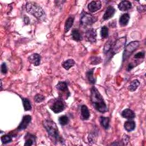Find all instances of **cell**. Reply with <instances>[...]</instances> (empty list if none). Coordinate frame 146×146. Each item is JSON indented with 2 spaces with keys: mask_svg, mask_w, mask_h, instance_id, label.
<instances>
[{
  "mask_svg": "<svg viewBox=\"0 0 146 146\" xmlns=\"http://www.w3.org/2000/svg\"><path fill=\"white\" fill-rule=\"evenodd\" d=\"M26 10L27 13L38 19H40L45 15V12L43 9L35 2H27L26 5Z\"/></svg>",
  "mask_w": 146,
  "mask_h": 146,
  "instance_id": "2",
  "label": "cell"
},
{
  "mask_svg": "<svg viewBox=\"0 0 146 146\" xmlns=\"http://www.w3.org/2000/svg\"><path fill=\"white\" fill-rule=\"evenodd\" d=\"M56 88L58 91L66 95L67 98L69 96V91L67 87V84L65 82H59L56 85Z\"/></svg>",
  "mask_w": 146,
  "mask_h": 146,
  "instance_id": "10",
  "label": "cell"
},
{
  "mask_svg": "<svg viewBox=\"0 0 146 146\" xmlns=\"http://www.w3.org/2000/svg\"><path fill=\"white\" fill-rule=\"evenodd\" d=\"M75 62L73 59H67V60H65L64 62H63L62 67L64 68H65L66 70H68L71 67L74 66L75 65Z\"/></svg>",
  "mask_w": 146,
  "mask_h": 146,
  "instance_id": "21",
  "label": "cell"
},
{
  "mask_svg": "<svg viewBox=\"0 0 146 146\" xmlns=\"http://www.w3.org/2000/svg\"><path fill=\"white\" fill-rule=\"evenodd\" d=\"M133 67V64H132V63H129V64H128V67H127V70L128 71H130L132 68Z\"/></svg>",
  "mask_w": 146,
  "mask_h": 146,
  "instance_id": "34",
  "label": "cell"
},
{
  "mask_svg": "<svg viewBox=\"0 0 146 146\" xmlns=\"http://www.w3.org/2000/svg\"><path fill=\"white\" fill-rule=\"evenodd\" d=\"M144 52H139L137 54H136L134 56V58L136 59H140L143 58L144 57Z\"/></svg>",
  "mask_w": 146,
  "mask_h": 146,
  "instance_id": "32",
  "label": "cell"
},
{
  "mask_svg": "<svg viewBox=\"0 0 146 146\" xmlns=\"http://www.w3.org/2000/svg\"><path fill=\"white\" fill-rule=\"evenodd\" d=\"M25 138L26 141L25 145H31L33 144V143L35 141V137L29 133L26 134Z\"/></svg>",
  "mask_w": 146,
  "mask_h": 146,
  "instance_id": "20",
  "label": "cell"
},
{
  "mask_svg": "<svg viewBox=\"0 0 146 146\" xmlns=\"http://www.w3.org/2000/svg\"><path fill=\"white\" fill-rule=\"evenodd\" d=\"M71 36L72 38L77 42L80 41L82 39V36L80 34V33L79 32V31L78 29H74L72 30L71 32Z\"/></svg>",
  "mask_w": 146,
  "mask_h": 146,
  "instance_id": "19",
  "label": "cell"
},
{
  "mask_svg": "<svg viewBox=\"0 0 146 146\" xmlns=\"http://www.w3.org/2000/svg\"><path fill=\"white\" fill-rule=\"evenodd\" d=\"M139 84H140L139 81L137 79H135L130 83V84L128 86V90L132 92L135 91L137 89V88L138 87Z\"/></svg>",
  "mask_w": 146,
  "mask_h": 146,
  "instance_id": "24",
  "label": "cell"
},
{
  "mask_svg": "<svg viewBox=\"0 0 146 146\" xmlns=\"http://www.w3.org/2000/svg\"><path fill=\"white\" fill-rule=\"evenodd\" d=\"M58 121L60 123V125H66L68 122V118L67 117V116L66 115H63V116H61L60 117H59V119H58Z\"/></svg>",
  "mask_w": 146,
  "mask_h": 146,
  "instance_id": "28",
  "label": "cell"
},
{
  "mask_svg": "<svg viewBox=\"0 0 146 146\" xmlns=\"http://www.w3.org/2000/svg\"><path fill=\"white\" fill-rule=\"evenodd\" d=\"M115 13V8L113 7L112 6H109L107 8V9L103 15V19L108 20V19L111 18V17H112L113 16Z\"/></svg>",
  "mask_w": 146,
  "mask_h": 146,
  "instance_id": "13",
  "label": "cell"
},
{
  "mask_svg": "<svg viewBox=\"0 0 146 146\" xmlns=\"http://www.w3.org/2000/svg\"><path fill=\"white\" fill-rule=\"evenodd\" d=\"M31 120V117L30 115H25L23 117L22 120L17 128V130L20 131L24 130L26 128L29 124L30 123Z\"/></svg>",
  "mask_w": 146,
  "mask_h": 146,
  "instance_id": "9",
  "label": "cell"
},
{
  "mask_svg": "<svg viewBox=\"0 0 146 146\" xmlns=\"http://www.w3.org/2000/svg\"><path fill=\"white\" fill-rule=\"evenodd\" d=\"M96 31L94 29H90L87 30L85 33V36L87 40L91 43L96 42Z\"/></svg>",
  "mask_w": 146,
  "mask_h": 146,
  "instance_id": "8",
  "label": "cell"
},
{
  "mask_svg": "<svg viewBox=\"0 0 146 146\" xmlns=\"http://www.w3.org/2000/svg\"><path fill=\"white\" fill-rule=\"evenodd\" d=\"M22 100L25 111H30L31 109V105L30 102V100L28 99L25 98H22Z\"/></svg>",
  "mask_w": 146,
  "mask_h": 146,
  "instance_id": "26",
  "label": "cell"
},
{
  "mask_svg": "<svg viewBox=\"0 0 146 146\" xmlns=\"http://www.w3.org/2000/svg\"><path fill=\"white\" fill-rule=\"evenodd\" d=\"M90 99L92 106L98 111L103 113L108 111L104 99L97 88L95 87H92L91 88Z\"/></svg>",
  "mask_w": 146,
  "mask_h": 146,
  "instance_id": "1",
  "label": "cell"
},
{
  "mask_svg": "<svg viewBox=\"0 0 146 146\" xmlns=\"http://www.w3.org/2000/svg\"><path fill=\"white\" fill-rule=\"evenodd\" d=\"M40 56L36 53L33 54L32 55H31L30 56H29L28 58V60L29 61L33 64L34 66H39L40 64Z\"/></svg>",
  "mask_w": 146,
  "mask_h": 146,
  "instance_id": "12",
  "label": "cell"
},
{
  "mask_svg": "<svg viewBox=\"0 0 146 146\" xmlns=\"http://www.w3.org/2000/svg\"><path fill=\"white\" fill-rule=\"evenodd\" d=\"M1 72L2 74H6L7 72V67L6 63H3L1 65Z\"/></svg>",
  "mask_w": 146,
  "mask_h": 146,
  "instance_id": "33",
  "label": "cell"
},
{
  "mask_svg": "<svg viewBox=\"0 0 146 146\" xmlns=\"http://www.w3.org/2000/svg\"><path fill=\"white\" fill-rule=\"evenodd\" d=\"M139 46V41H133L128 43L125 47V49L123 52V61L125 60L131 55V54Z\"/></svg>",
  "mask_w": 146,
  "mask_h": 146,
  "instance_id": "6",
  "label": "cell"
},
{
  "mask_svg": "<svg viewBox=\"0 0 146 146\" xmlns=\"http://www.w3.org/2000/svg\"><path fill=\"white\" fill-rule=\"evenodd\" d=\"M132 7V4L129 1H123L118 5V8L121 11H127Z\"/></svg>",
  "mask_w": 146,
  "mask_h": 146,
  "instance_id": "15",
  "label": "cell"
},
{
  "mask_svg": "<svg viewBox=\"0 0 146 146\" xmlns=\"http://www.w3.org/2000/svg\"><path fill=\"white\" fill-rule=\"evenodd\" d=\"M74 17H70L69 18H68V19L66 21L65 26H64V31H65V33H67L70 29V28L72 27V26L73 25V23H74Z\"/></svg>",
  "mask_w": 146,
  "mask_h": 146,
  "instance_id": "23",
  "label": "cell"
},
{
  "mask_svg": "<svg viewBox=\"0 0 146 146\" xmlns=\"http://www.w3.org/2000/svg\"><path fill=\"white\" fill-rule=\"evenodd\" d=\"M102 6L100 1H91L88 5V9L91 13H94L99 10Z\"/></svg>",
  "mask_w": 146,
  "mask_h": 146,
  "instance_id": "11",
  "label": "cell"
},
{
  "mask_svg": "<svg viewBox=\"0 0 146 146\" xmlns=\"http://www.w3.org/2000/svg\"><path fill=\"white\" fill-rule=\"evenodd\" d=\"M121 116L122 117L127 119H132L135 117V114L133 112V111H132L131 110L127 108L122 111Z\"/></svg>",
  "mask_w": 146,
  "mask_h": 146,
  "instance_id": "16",
  "label": "cell"
},
{
  "mask_svg": "<svg viewBox=\"0 0 146 146\" xmlns=\"http://www.w3.org/2000/svg\"><path fill=\"white\" fill-rule=\"evenodd\" d=\"M125 129L128 132H131L135 129L136 124L134 121L133 120H128L126 121L124 124Z\"/></svg>",
  "mask_w": 146,
  "mask_h": 146,
  "instance_id": "17",
  "label": "cell"
},
{
  "mask_svg": "<svg viewBox=\"0 0 146 146\" xmlns=\"http://www.w3.org/2000/svg\"><path fill=\"white\" fill-rule=\"evenodd\" d=\"M94 70V68H92V70H90L86 72V76L88 79V80L91 84H95L96 82L95 78H94L93 76Z\"/></svg>",
  "mask_w": 146,
  "mask_h": 146,
  "instance_id": "25",
  "label": "cell"
},
{
  "mask_svg": "<svg viewBox=\"0 0 146 146\" xmlns=\"http://www.w3.org/2000/svg\"><path fill=\"white\" fill-rule=\"evenodd\" d=\"M126 43V37L123 36L119 39H117L114 43H113L111 49V53L112 55L119 52L124 47Z\"/></svg>",
  "mask_w": 146,
  "mask_h": 146,
  "instance_id": "5",
  "label": "cell"
},
{
  "mask_svg": "<svg viewBox=\"0 0 146 146\" xmlns=\"http://www.w3.org/2000/svg\"><path fill=\"white\" fill-rule=\"evenodd\" d=\"M43 125L47 130L48 135L55 140L59 139V130L56 124L51 120H44L43 121Z\"/></svg>",
  "mask_w": 146,
  "mask_h": 146,
  "instance_id": "3",
  "label": "cell"
},
{
  "mask_svg": "<svg viewBox=\"0 0 146 146\" xmlns=\"http://www.w3.org/2000/svg\"><path fill=\"white\" fill-rule=\"evenodd\" d=\"M129 20V15L127 13L123 14L119 19V23L121 26H126Z\"/></svg>",
  "mask_w": 146,
  "mask_h": 146,
  "instance_id": "18",
  "label": "cell"
},
{
  "mask_svg": "<svg viewBox=\"0 0 146 146\" xmlns=\"http://www.w3.org/2000/svg\"><path fill=\"white\" fill-rule=\"evenodd\" d=\"M97 21V18L92 15L83 11L80 17V24L83 26H88L93 24Z\"/></svg>",
  "mask_w": 146,
  "mask_h": 146,
  "instance_id": "7",
  "label": "cell"
},
{
  "mask_svg": "<svg viewBox=\"0 0 146 146\" xmlns=\"http://www.w3.org/2000/svg\"><path fill=\"white\" fill-rule=\"evenodd\" d=\"M100 35L103 39L107 38L108 36V29L106 26L102 27L100 30Z\"/></svg>",
  "mask_w": 146,
  "mask_h": 146,
  "instance_id": "27",
  "label": "cell"
},
{
  "mask_svg": "<svg viewBox=\"0 0 146 146\" xmlns=\"http://www.w3.org/2000/svg\"><path fill=\"white\" fill-rule=\"evenodd\" d=\"M1 141L3 144H7L12 141V137L9 135H5L1 137Z\"/></svg>",
  "mask_w": 146,
  "mask_h": 146,
  "instance_id": "29",
  "label": "cell"
},
{
  "mask_svg": "<svg viewBox=\"0 0 146 146\" xmlns=\"http://www.w3.org/2000/svg\"><path fill=\"white\" fill-rule=\"evenodd\" d=\"M44 96L40 94H36L34 96V100L36 103H40L41 102H43L44 100Z\"/></svg>",
  "mask_w": 146,
  "mask_h": 146,
  "instance_id": "31",
  "label": "cell"
},
{
  "mask_svg": "<svg viewBox=\"0 0 146 146\" xmlns=\"http://www.w3.org/2000/svg\"><path fill=\"white\" fill-rule=\"evenodd\" d=\"M99 121L101 125L105 129H108L109 128V122L110 119L107 117H100L99 118Z\"/></svg>",
  "mask_w": 146,
  "mask_h": 146,
  "instance_id": "22",
  "label": "cell"
},
{
  "mask_svg": "<svg viewBox=\"0 0 146 146\" xmlns=\"http://www.w3.org/2000/svg\"><path fill=\"white\" fill-rule=\"evenodd\" d=\"M90 114L89 110L87 107L85 105H82L81 106V111H80V118L83 120H88L90 117Z\"/></svg>",
  "mask_w": 146,
  "mask_h": 146,
  "instance_id": "14",
  "label": "cell"
},
{
  "mask_svg": "<svg viewBox=\"0 0 146 146\" xmlns=\"http://www.w3.org/2000/svg\"><path fill=\"white\" fill-rule=\"evenodd\" d=\"M48 104L50 108L56 113L61 112L66 107L65 104L60 97L50 100Z\"/></svg>",
  "mask_w": 146,
  "mask_h": 146,
  "instance_id": "4",
  "label": "cell"
},
{
  "mask_svg": "<svg viewBox=\"0 0 146 146\" xmlns=\"http://www.w3.org/2000/svg\"><path fill=\"white\" fill-rule=\"evenodd\" d=\"M112 44H113V42L111 40H108V42L104 44V49H103L104 53L106 54L110 51Z\"/></svg>",
  "mask_w": 146,
  "mask_h": 146,
  "instance_id": "30",
  "label": "cell"
}]
</instances>
